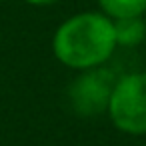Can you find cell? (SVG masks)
<instances>
[{
	"label": "cell",
	"instance_id": "6da1fadb",
	"mask_svg": "<svg viewBox=\"0 0 146 146\" xmlns=\"http://www.w3.org/2000/svg\"><path fill=\"white\" fill-rule=\"evenodd\" d=\"M114 22L102 12H78L66 18L52 36V52L72 70L104 66L116 50Z\"/></svg>",
	"mask_w": 146,
	"mask_h": 146
},
{
	"label": "cell",
	"instance_id": "7a4b0ae2",
	"mask_svg": "<svg viewBox=\"0 0 146 146\" xmlns=\"http://www.w3.org/2000/svg\"><path fill=\"white\" fill-rule=\"evenodd\" d=\"M108 116L124 134H146V72L118 76L110 96Z\"/></svg>",
	"mask_w": 146,
	"mask_h": 146
},
{
	"label": "cell",
	"instance_id": "3957f363",
	"mask_svg": "<svg viewBox=\"0 0 146 146\" xmlns=\"http://www.w3.org/2000/svg\"><path fill=\"white\" fill-rule=\"evenodd\" d=\"M116 80L118 76L106 66L82 70L66 90L70 110L80 118H96L108 112Z\"/></svg>",
	"mask_w": 146,
	"mask_h": 146
},
{
	"label": "cell",
	"instance_id": "277c9868",
	"mask_svg": "<svg viewBox=\"0 0 146 146\" xmlns=\"http://www.w3.org/2000/svg\"><path fill=\"white\" fill-rule=\"evenodd\" d=\"M112 22H114L116 46L132 48V46H140L146 40V22L142 16L120 18V20H112Z\"/></svg>",
	"mask_w": 146,
	"mask_h": 146
},
{
	"label": "cell",
	"instance_id": "5b68a950",
	"mask_svg": "<svg viewBox=\"0 0 146 146\" xmlns=\"http://www.w3.org/2000/svg\"><path fill=\"white\" fill-rule=\"evenodd\" d=\"M100 12L106 14L110 20L144 16L146 12V0H98Z\"/></svg>",
	"mask_w": 146,
	"mask_h": 146
},
{
	"label": "cell",
	"instance_id": "8992f818",
	"mask_svg": "<svg viewBox=\"0 0 146 146\" xmlns=\"http://www.w3.org/2000/svg\"><path fill=\"white\" fill-rule=\"evenodd\" d=\"M24 2L30 4V6H38V8H42V6H52V4L60 2V0H24Z\"/></svg>",
	"mask_w": 146,
	"mask_h": 146
}]
</instances>
